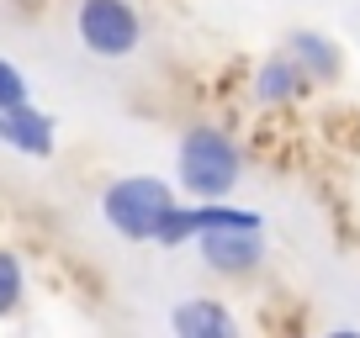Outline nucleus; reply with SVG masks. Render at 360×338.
<instances>
[{
  "mask_svg": "<svg viewBox=\"0 0 360 338\" xmlns=\"http://www.w3.org/2000/svg\"><path fill=\"white\" fill-rule=\"evenodd\" d=\"M75 37L90 58H133L143 43V22L127 0H79L75 6Z\"/></svg>",
  "mask_w": 360,
  "mask_h": 338,
  "instance_id": "7ed1b4c3",
  "label": "nucleus"
},
{
  "mask_svg": "<svg viewBox=\"0 0 360 338\" xmlns=\"http://www.w3.org/2000/svg\"><path fill=\"white\" fill-rule=\"evenodd\" d=\"M223 227H259V212H244V206H228L223 196L217 201H196V206H175L165 217L154 243L180 248L186 238H202V233H223Z\"/></svg>",
  "mask_w": 360,
  "mask_h": 338,
  "instance_id": "20e7f679",
  "label": "nucleus"
},
{
  "mask_svg": "<svg viewBox=\"0 0 360 338\" xmlns=\"http://www.w3.org/2000/svg\"><path fill=\"white\" fill-rule=\"evenodd\" d=\"M286 48H292V58L307 69V79H334V74H339V53H334V43H328V37H318V32H292V37H286Z\"/></svg>",
  "mask_w": 360,
  "mask_h": 338,
  "instance_id": "1a4fd4ad",
  "label": "nucleus"
},
{
  "mask_svg": "<svg viewBox=\"0 0 360 338\" xmlns=\"http://www.w3.org/2000/svg\"><path fill=\"white\" fill-rule=\"evenodd\" d=\"M307 90V69L292 58V48L286 53H270L265 64H259V74H255V101L259 106H281V101H292V95H302Z\"/></svg>",
  "mask_w": 360,
  "mask_h": 338,
  "instance_id": "6e6552de",
  "label": "nucleus"
},
{
  "mask_svg": "<svg viewBox=\"0 0 360 338\" xmlns=\"http://www.w3.org/2000/svg\"><path fill=\"white\" fill-rule=\"evenodd\" d=\"M32 101V85H27V74L11 64V58H0V111H11V106Z\"/></svg>",
  "mask_w": 360,
  "mask_h": 338,
  "instance_id": "9b49d317",
  "label": "nucleus"
},
{
  "mask_svg": "<svg viewBox=\"0 0 360 338\" xmlns=\"http://www.w3.org/2000/svg\"><path fill=\"white\" fill-rule=\"evenodd\" d=\"M22 291H27V275H22V259L11 248H0V317H11L22 306Z\"/></svg>",
  "mask_w": 360,
  "mask_h": 338,
  "instance_id": "9d476101",
  "label": "nucleus"
},
{
  "mask_svg": "<svg viewBox=\"0 0 360 338\" xmlns=\"http://www.w3.org/2000/svg\"><path fill=\"white\" fill-rule=\"evenodd\" d=\"M0 143L16 148V154H27V158H48V154H53V143H58L53 116L37 111L32 101L11 106V111H0Z\"/></svg>",
  "mask_w": 360,
  "mask_h": 338,
  "instance_id": "423d86ee",
  "label": "nucleus"
},
{
  "mask_svg": "<svg viewBox=\"0 0 360 338\" xmlns=\"http://www.w3.org/2000/svg\"><path fill=\"white\" fill-rule=\"evenodd\" d=\"M169 212H175V191L159 175H122L101 191V222L127 243H154Z\"/></svg>",
  "mask_w": 360,
  "mask_h": 338,
  "instance_id": "f03ea898",
  "label": "nucleus"
},
{
  "mask_svg": "<svg viewBox=\"0 0 360 338\" xmlns=\"http://www.w3.org/2000/svg\"><path fill=\"white\" fill-rule=\"evenodd\" d=\"M244 175V154L223 127H191L175 148V180L196 196V201H217L228 196Z\"/></svg>",
  "mask_w": 360,
  "mask_h": 338,
  "instance_id": "f257e3e1",
  "label": "nucleus"
},
{
  "mask_svg": "<svg viewBox=\"0 0 360 338\" xmlns=\"http://www.w3.org/2000/svg\"><path fill=\"white\" fill-rule=\"evenodd\" d=\"M169 327H175L180 338H233L238 333L233 312L217 306V302H202V296H186V302L169 312Z\"/></svg>",
  "mask_w": 360,
  "mask_h": 338,
  "instance_id": "0eeeda50",
  "label": "nucleus"
},
{
  "mask_svg": "<svg viewBox=\"0 0 360 338\" xmlns=\"http://www.w3.org/2000/svg\"><path fill=\"white\" fill-rule=\"evenodd\" d=\"M202 259L217 275H249L265 259V238L259 227H223V233H202Z\"/></svg>",
  "mask_w": 360,
  "mask_h": 338,
  "instance_id": "39448f33",
  "label": "nucleus"
}]
</instances>
